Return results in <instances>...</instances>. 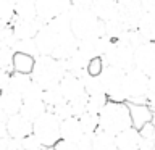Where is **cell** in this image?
<instances>
[{
  "label": "cell",
  "instance_id": "cell-36",
  "mask_svg": "<svg viewBox=\"0 0 155 150\" xmlns=\"http://www.w3.org/2000/svg\"><path fill=\"white\" fill-rule=\"evenodd\" d=\"M104 66H105V63H104V58L102 57H94V58H91L89 63H87V73H89L91 76H99L102 71H104Z\"/></svg>",
  "mask_w": 155,
  "mask_h": 150
},
{
  "label": "cell",
  "instance_id": "cell-8",
  "mask_svg": "<svg viewBox=\"0 0 155 150\" xmlns=\"http://www.w3.org/2000/svg\"><path fill=\"white\" fill-rule=\"evenodd\" d=\"M71 7V0H36L37 18L45 24L52 18L68 11Z\"/></svg>",
  "mask_w": 155,
  "mask_h": 150
},
{
  "label": "cell",
  "instance_id": "cell-1",
  "mask_svg": "<svg viewBox=\"0 0 155 150\" xmlns=\"http://www.w3.org/2000/svg\"><path fill=\"white\" fill-rule=\"evenodd\" d=\"M133 126V118L128 102H110L99 113V128L111 134H118L121 131Z\"/></svg>",
  "mask_w": 155,
  "mask_h": 150
},
{
  "label": "cell",
  "instance_id": "cell-7",
  "mask_svg": "<svg viewBox=\"0 0 155 150\" xmlns=\"http://www.w3.org/2000/svg\"><path fill=\"white\" fill-rule=\"evenodd\" d=\"M134 66L147 76L155 74V42L147 41L134 50Z\"/></svg>",
  "mask_w": 155,
  "mask_h": 150
},
{
  "label": "cell",
  "instance_id": "cell-41",
  "mask_svg": "<svg viewBox=\"0 0 155 150\" xmlns=\"http://www.w3.org/2000/svg\"><path fill=\"white\" fill-rule=\"evenodd\" d=\"M10 74H12V73L0 70V92L5 90V89L8 87V82H10Z\"/></svg>",
  "mask_w": 155,
  "mask_h": 150
},
{
  "label": "cell",
  "instance_id": "cell-28",
  "mask_svg": "<svg viewBox=\"0 0 155 150\" xmlns=\"http://www.w3.org/2000/svg\"><path fill=\"white\" fill-rule=\"evenodd\" d=\"M107 103H108V97H107V94L87 95V111H91V113L99 115Z\"/></svg>",
  "mask_w": 155,
  "mask_h": 150
},
{
  "label": "cell",
  "instance_id": "cell-18",
  "mask_svg": "<svg viewBox=\"0 0 155 150\" xmlns=\"http://www.w3.org/2000/svg\"><path fill=\"white\" fill-rule=\"evenodd\" d=\"M94 150H118L116 147V134H111L105 129H97L92 134Z\"/></svg>",
  "mask_w": 155,
  "mask_h": 150
},
{
  "label": "cell",
  "instance_id": "cell-46",
  "mask_svg": "<svg viewBox=\"0 0 155 150\" xmlns=\"http://www.w3.org/2000/svg\"><path fill=\"white\" fill-rule=\"evenodd\" d=\"M152 123H153V128H155V115H153V119H152Z\"/></svg>",
  "mask_w": 155,
  "mask_h": 150
},
{
  "label": "cell",
  "instance_id": "cell-29",
  "mask_svg": "<svg viewBox=\"0 0 155 150\" xmlns=\"http://www.w3.org/2000/svg\"><path fill=\"white\" fill-rule=\"evenodd\" d=\"M15 18V0H0V24H10Z\"/></svg>",
  "mask_w": 155,
  "mask_h": 150
},
{
  "label": "cell",
  "instance_id": "cell-48",
  "mask_svg": "<svg viewBox=\"0 0 155 150\" xmlns=\"http://www.w3.org/2000/svg\"><path fill=\"white\" fill-rule=\"evenodd\" d=\"M21 150H23V148H21Z\"/></svg>",
  "mask_w": 155,
  "mask_h": 150
},
{
  "label": "cell",
  "instance_id": "cell-33",
  "mask_svg": "<svg viewBox=\"0 0 155 150\" xmlns=\"http://www.w3.org/2000/svg\"><path fill=\"white\" fill-rule=\"evenodd\" d=\"M70 105L73 110V116L79 118L81 115H84L87 111V95H82V97H78V99L71 100Z\"/></svg>",
  "mask_w": 155,
  "mask_h": 150
},
{
  "label": "cell",
  "instance_id": "cell-21",
  "mask_svg": "<svg viewBox=\"0 0 155 150\" xmlns=\"http://www.w3.org/2000/svg\"><path fill=\"white\" fill-rule=\"evenodd\" d=\"M15 18L36 19L37 18L36 0H15Z\"/></svg>",
  "mask_w": 155,
  "mask_h": 150
},
{
  "label": "cell",
  "instance_id": "cell-27",
  "mask_svg": "<svg viewBox=\"0 0 155 150\" xmlns=\"http://www.w3.org/2000/svg\"><path fill=\"white\" fill-rule=\"evenodd\" d=\"M124 31H126V26L123 24V21H121L120 18L105 21V36H108L110 39H113V41H118Z\"/></svg>",
  "mask_w": 155,
  "mask_h": 150
},
{
  "label": "cell",
  "instance_id": "cell-25",
  "mask_svg": "<svg viewBox=\"0 0 155 150\" xmlns=\"http://www.w3.org/2000/svg\"><path fill=\"white\" fill-rule=\"evenodd\" d=\"M44 103L47 105L48 110H52L53 106H57L58 103H61L63 100H65V97H63L61 90H60V86H52V87H47V89H44Z\"/></svg>",
  "mask_w": 155,
  "mask_h": 150
},
{
  "label": "cell",
  "instance_id": "cell-12",
  "mask_svg": "<svg viewBox=\"0 0 155 150\" xmlns=\"http://www.w3.org/2000/svg\"><path fill=\"white\" fill-rule=\"evenodd\" d=\"M5 124H7V131H8L10 137H15V139L21 140L23 137L32 134V123L29 119L24 118L21 113L12 115L7 119V123H5Z\"/></svg>",
  "mask_w": 155,
  "mask_h": 150
},
{
  "label": "cell",
  "instance_id": "cell-37",
  "mask_svg": "<svg viewBox=\"0 0 155 150\" xmlns=\"http://www.w3.org/2000/svg\"><path fill=\"white\" fill-rule=\"evenodd\" d=\"M0 150H21V140L8 135L3 142H0Z\"/></svg>",
  "mask_w": 155,
  "mask_h": 150
},
{
  "label": "cell",
  "instance_id": "cell-34",
  "mask_svg": "<svg viewBox=\"0 0 155 150\" xmlns=\"http://www.w3.org/2000/svg\"><path fill=\"white\" fill-rule=\"evenodd\" d=\"M52 111L58 116V119H60V121L66 119V118H71V116H73V110H71V105H70V102H68V100H63L61 103H58L57 106H53Z\"/></svg>",
  "mask_w": 155,
  "mask_h": 150
},
{
  "label": "cell",
  "instance_id": "cell-6",
  "mask_svg": "<svg viewBox=\"0 0 155 150\" xmlns=\"http://www.w3.org/2000/svg\"><path fill=\"white\" fill-rule=\"evenodd\" d=\"M102 58H104L105 65L120 68L123 71H129L131 68H134V50L118 41L113 42V45Z\"/></svg>",
  "mask_w": 155,
  "mask_h": 150
},
{
  "label": "cell",
  "instance_id": "cell-40",
  "mask_svg": "<svg viewBox=\"0 0 155 150\" xmlns=\"http://www.w3.org/2000/svg\"><path fill=\"white\" fill-rule=\"evenodd\" d=\"M95 0H71V7L76 10H92Z\"/></svg>",
  "mask_w": 155,
  "mask_h": 150
},
{
  "label": "cell",
  "instance_id": "cell-14",
  "mask_svg": "<svg viewBox=\"0 0 155 150\" xmlns=\"http://www.w3.org/2000/svg\"><path fill=\"white\" fill-rule=\"evenodd\" d=\"M84 131H82V126L79 123V118L76 116H71V118H66L61 121L60 124V135L63 140H70V142H78Z\"/></svg>",
  "mask_w": 155,
  "mask_h": 150
},
{
  "label": "cell",
  "instance_id": "cell-19",
  "mask_svg": "<svg viewBox=\"0 0 155 150\" xmlns=\"http://www.w3.org/2000/svg\"><path fill=\"white\" fill-rule=\"evenodd\" d=\"M48 108L47 105L44 103V100H29V102H23V106L21 110H19V113H21L26 119H29L31 123H34L39 116H42L45 113Z\"/></svg>",
  "mask_w": 155,
  "mask_h": 150
},
{
  "label": "cell",
  "instance_id": "cell-2",
  "mask_svg": "<svg viewBox=\"0 0 155 150\" xmlns=\"http://www.w3.org/2000/svg\"><path fill=\"white\" fill-rule=\"evenodd\" d=\"M65 74H66V70L63 66L61 60H57L52 55L36 57V63H34V70L31 73V77L42 89L60 84L61 77Z\"/></svg>",
  "mask_w": 155,
  "mask_h": 150
},
{
  "label": "cell",
  "instance_id": "cell-44",
  "mask_svg": "<svg viewBox=\"0 0 155 150\" xmlns=\"http://www.w3.org/2000/svg\"><path fill=\"white\" fill-rule=\"evenodd\" d=\"M8 137V131H7V124L0 123V142H3L5 139Z\"/></svg>",
  "mask_w": 155,
  "mask_h": 150
},
{
  "label": "cell",
  "instance_id": "cell-23",
  "mask_svg": "<svg viewBox=\"0 0 155 150\" xmlns=\"http://www.w3.org/2000/svg\"><path fill=\"white\" fill-rule=\"evenodd\" d=\"M34 63H36V57H31V55H28V53H21V52H15L13 71L31 74L32 70H34Z\"/></svg>",
  "mask_w": 155,
  "mask_h": 150
},
{
  "label": "cell",
  "instance_id": "cell-32",
  "mask_svg": "<svg viewBox=\"0 0 155 150\" xmlns=\"http://www.w3.org/2000/svg\"><path fill=\"white\" fill-rule=\"evenodd\" d=\"M44 89L41 86L37 84V82H31V86L28 87L26 90H24L23 94V102H29V100H44Z\"/></svg>",
  "mask_w": 155,
  "mask_h": 150
},
{
  "label": "cell",
  "instance_id": "cell-47",
  "mask_svg": "<svg viewBox=\"0 0 155 150\" xmlns=\"http://www.w3.org/2000/svg\"><path fill=\"white\" fill-rule=\"evenodd\" d=\"M116 2H120V0H116Z\"/></svg>",
  "mask_w": 155,
  "mask_h": 150
},
{
  "label": "cell",
  "instance_id": "cell-15",
  "mask_svg": "<svg viewBox=\"0 0 155 150\" xmlns=\"http://www.w3.org/2000/svg\"><path fill=\"white\" fill-rule=\"evenodd\" d=\"M92 11L100 21H110L118 18V2L116 0H95Z\"/></svg>",
  "mask_w": 155,
  "mask_h": 150
},
{
  "label": "cell",
  "instance_id": "cell-9",
  "mask_svg": "<svg viewBox=\"0 0 155 150\" xmlns=\"http://www.w3.org/2000/svg\"><path fill=\"white\" fill-rule=\"evenodd\" d=\"M39 50V55H52L58 44V34L50 28V24L45 23L42 24V28L39 29V32L34 37Z\"/></svg>",
  "mask_w": 155,
  "mask_h": 150
},
{
  "label": "cell",
  "instance_id": "cell-31",
  "mask_svg": "<svg viewBox=\"0 0 155 150\" xmlns=\"http://www.w3.org/2000/svg\"><path fill=\"white\" fill-rule=\"evenodd\" d=\"M13 57H15L13 48L0 47V70L13 73Z\"/></svg>",
  "mask_w": 155,
  "mask_h": 150
},
{
  "label": "cell",
  "instance_id": "cell-42",
  "mask_svg": "<svg viewBox=\"0 0 155 150\" xmlns=\"http://www.w3.org/2000/svg\"><path fill=\"white\" fill-rule=\"evenodd\" d=\"M155 99V74L149 76V89H147V100Z\"/></svg>",
  "mask_w": 155,
  "mask_h": 150
},
{
  "label": "cell",
  "instance_id": "cell-43",
  "mask_svg": "<svg viewBox=\"0 0 155 150\" xmlns=\"http://www.w3.org/2000/svg\"><path fill=\"white\" fill-rule=\"evenodd\" d=\"M145 11H155V0H140Z\"/></svg>",
  "mask_w": 155,
  "mask_h": 150
},
{
  "label": "cell",
  "instance_id": "cell-11",
  "mask_svg": "<svg viewBox=\"0 0 155 150\" xmlns=\"http://www.w3.org/2000/svg\"><path fill=\"white\" fill-rule=\"evenodd\" d=\"M13 28V32L16 39H34L36 34L39 32V29L42 28V21L39 18L36 19H19L13 18V21L10 23Z\"/></svg>",
  "mask_w": 155,
  "mask_h": 150
},
{
  "label": "cell",
  "instance_id": "cell-35",
  "mask_svg": "<svg viewBox=\"0 0 155 150\" xmlns=\"http://www.w3.org/2000/svg\"><path fill=\"white\" fill-rule=\"evenodd\" d=\"M21 148L23 150H44L45 147L41 144V140L34 134H29V135L21 139Z\"/></svg>",
  "mask_w": 155,
  "mask_h": 150
},
{
  "label": "cell",
  "instance_id": "cell-5",
  "mask_svg": "<svg viewBox=\"0 0 155 150\" xmlns=\"http://www.w3.org/2000/svg\"><path fill=\"white\" fill-rule=\"evenodd\" d=\"M123 89L129 103H147L149 76L139 68H131L124 73Z\"/></svg>",
  "mask_w": 155,
  "mask_h": 150
},
{
  "label": "cell",
  "instance_id": "cell-3",
  "mask_svg": "<svg viewBox=\"0 0 155 150\" xmlns=\"http://www.w3.org/2000/svg\"><path fill=\"white\" fill-rule=\"evenodd\" d=\"M71 31L78 41L100 37L105 36V23L100 21L92 10H76L71 7Z\"/></svg>",
  "mask_w": 155,
  "mask_h": 150
},
{
  "label": "cell",
  "instance_id": "cell-26",
  "mask_svg": "<svg viewBox=\"0 0 155 150\" xmlns=\"http://www.w3.org/2000/svg\"><path fill=\"white\" fill-rule=\"evenodd\" d=\"M79 123H81L82 131H84L86 134H94L95 131L99 129V115L86 111L84 115L79 116Z\"/></svg>",
  "mask_w": 155,
  "mask_h": 150
},
{
  "label": "cell",
  "instance_id": "cell-30",
  "mask_svg": "<svg viewBox=\"0 0 155 150\" xmlns=\"http://www.w3.org/2000/svg\"><path fill=\"white\" fill-rule=\"evenodd\" d=\"M15 52L28 53L31 57H39V50L34 39H18L16 44H15Z\"/></svg>",
  "mask_w": 155,
  "mask_h": 150
},
{
  "label": "cell",
  "instance_id": "cell-39",
  "mask_svg": "<svg viewBox=\"0 0 155 150\" xmlns=\"http://www.w3.org/2000/svg\"><path fill=\"white\" fill-rule=\"evenodd\" d=\"M53 150H79V147H78L76 142H70V140L60 139L55 145H53Z\"/></svg>",
  "mask_w": 155,
  "mask_h": 150
},
{
  "label": "cell",
  "instance_id": "cell-13",
  "mask_svg": "<svg viewBox=\"0 0 155 150\" xmlns=\"http://www.w3.org/2000/svg\"><path fill=\"white\" fill-rule=\"evenodd\" d=\"M140 131L134 126L116 134V147L118 150H139L140 145Z\"/></svg>",
  "mask_w": 155,
  "mask_h": 150
},
{
  "label": "cell",
  "instance_id": "cell-16",
  "mask_svg": "<svg viewBox=\"0 0 155 150\" xmlns=\"http://www.w3.org/2000/svg\"><path fill=\"white\" fill-rule=\"evenodd\" d=\"M129 111H131V118H133V126L140 129L144 124L150 123L153 119V113L150 111L147 103H129Z\"/></svg>",
  "mask_w": 155,
  "mask_h": 150
},
{
  "label": "cell",
  "instance_id": "cell-4",
  "mask_svg": "<svg viewBox=\"0 0 155 150\" xmlns=\"http://www.w3.org/2000/svg\"><path fill=\"white\" fill-rule=\"evenodd\" d=\"M60 124L61 121L58 119V116L52 110H47L32 123V134L41 140L45 148H53V145L61 139Z\"/></svg>",
  "mask_w": 155,
  "mask_h": 150
},
{
  "label": "cell",
  "instance_id": "cell-49",
  "mask_svg": "<svg viewBox=\"0 0 155 150\" xmlns=\"http://www.w3.org/2000/svg\"><path fill=\"white\" fill-rule=\"evenodd\" d=\"M153 150H155V148H153Z\"/></svg>",
  "mask_w": 155,
  "mask_h": 150
},
{
  "label": "cell",
  "instance_id": "cell-24",
  "mask_svg": "<svg viewBox=\"0 0 155 150\" xmlns=\"http://www.w3.org/2000/svg\"><path fill=\"white\" fill-rule=\"evenodd\" d=\"M118 42L124 44V45H128V47L133 48V50H136L139 45H142V44L147 42V41L142 37V34H140L137 29H126V31L121 34V37L118 39Z\"/></svg>",
  "mask_w": 155,
  "mask_h": 150
},
{
  "label": "cell",
  "instance_id": "cell-20",
  "mask_svg": "<svg viewBox=\"0 0 155 150\" xmlns=\"http://www.w3.org/2000/svg\"><path fill=\"white\" fill-rule=\"evenodd\" d=\"M136 29L142 34V37L145 41L155 42V11H144Z\"/></svg>",
  "mask_w": 155,
  "mask_h": 150
},
{
  "label": "cell",
  "instance_id": "cell-22",
  "mask_svg": "<svg viewBox=\"0 0 155 150\" xmlns=\"http://www.w3.org/2000/svg\"><path fill=\"white\" fill-rule=\"evenodd\" d=\"M31 82H32L31 74H24V73L13 71L12 74H10V82H8V87H7V89L16 92V94H19V95L23 97L24 90H26L29 86H31Z\"/></svg>",
  "mask_w": 155,
  "mask_h": 150
},
{
  "label": "cell",
  "instance_id": "cell-45",
  "mask_svg": "<svg viewBox=\"0 0 155 150\" xmlns=\"http://www.w3.org/2000/svg\"><path fill=\"white\" fill-rule=\"evenodd\" d=\"M8 118H10V115L2 108V106H0V123H7V119H8Z\"/></svg>",
  "mask_w": 155,
  "mask_h": 150
},
{
  "label": "cell",
  "instance_id": "cell-38",
  "mask_svg": "<svg viewBox=\"0 0 155 150\" xmlns=\"http://www.w3.org/2000/svg\"><path fill=\"white\" fill-rule=\"evenodd\" d=\"M78 147L79 150H94V140H92V134H82V137L78 140Z\"/></svg>",
  "mask_w": 155,
  "mask_h": 150
},
{
  "label": "cell",
  "instance_id": "cell-17",
  "mask_svg": "<svg viewBox=\"0 0 155 150\" xmlns=\"http://www.w3.org/2000/svg\"><path fill=\"white\" fill-rule=\"evenodd\" d=\"M0 106L10 116L16 115V113H19V110L23 106V97L19 94H16V92L10 90V89H5L0 92Z\"/></svg>",
  "mask_w": 155,
  "mask_h": 150
},
{
  "label": "cell",
  "instance_id": "cell-10",
  "mask_svg": "<svg viewBox=\"0 0 155 150\" xmlns=\"http://www.w3.org/2000/svg\"><path fill=\"white\" fill-rule=\"evenodd\" d=\"M58 86H60V90H61L63 97H65V100H68V102L74 100L78 97L87 95L81 77L73 74V73H66V74L61 77V81Z\"/></svg>",
  "mask_w": 155,
  "mask_h": 150
}]
</instances>
